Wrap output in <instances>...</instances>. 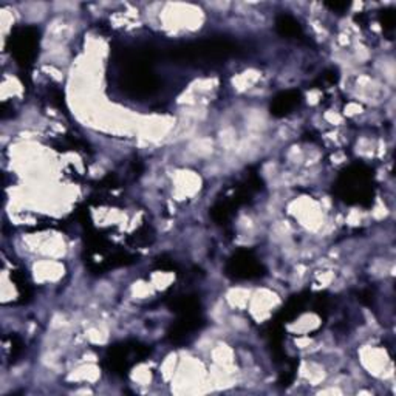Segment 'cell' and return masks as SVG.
Segmentation results:
<instances>
[{
  "label": "cell",
  "instance_id": "obj_6",
  "mask_svg": "<svg viewBox=\"0 0 396 396\" xmlns=\"http://www.w3.org/2000/svg\"><path fill=\"white\" fill-rule=\"evenodd\" d=\"M381 24L387 30H390L395 25V14L392 11H383V14H381Z\"/></svg>",
  "mask_w": 396,
  "mask_h": 396
},
{
  "label": "cell",
  "instance_id": "obj_1",
  "mask_svg": "<svg viewBox=\"0 0 396 396\" xmlns=\"http://www.w3.org/2000/svg\"><path fill=\"white\" fill-rule=\"evenodd\" d=\"M38 42H39V31L33 26L19 28L16 33L13 34L10 39L11 45V54L14 59L17 61L19 66L28 67L36 58L38 52Z\"/></svg>",
  "mask_w": 396,
  "mask_h": 396
},
{
  "label": "cell",
  "instance_id": "obj_3",
  "mask_svg": "<svg viewBox=\"0 0 396 396\" xmlns=\"http://www.w3.org/2000/svg\"><path fill=\"white\" fill-rule=\"evenodd\" d=\"M226 274L234 280H250L265 274V268L251 251H238L226 265Z\"/></svg>",
  "mask_w": 396,
  "mask_h": 396
},
{
  "label": "cell",
  "instance_id": "obj_2",
  "mask_svg": "<svg viewBox=\"0 0 396 396\" xmlns=\"http://www.w3.org/2000/svg\"><path fill=\"white\" fill-rule=\"evenodd\" d=\"M370 174L364 167H351L342 174L339 186L344 189V200L349 203H360L364 198L372 197L370 185Z\"/></svg>",
  "mask_w": 396,
  "mask_h": 396
},
{
  "label": "cell",
  "instance_id": "obj_7",
  "mask_svg": "<svg viewBox=\"0 0 396 396\" xmlns=\"http://www.w3.org/2000/svg\"><path fill=\"white\" fill-rule=\"evenodd\" d=\"M327 6H328V8H331V10H335V11H344V10L349 8L350 3H346V2L337 3V2H335V3H327Z\"/></svg>",
  "mask_w": 396,
  "mask_h": 396
},
{
  "label": "cell",
  "instance_id": "obj_5",
  "mask_svg": "<svg viewBox=\"0 0 396 396\" xmlns=\"http://www.w3.org/2000/svg\"><path fill=\"white\" fill-rule=\"evenodd\" d=\"M275 30H277L282 38L287 39H300L303 36L300 24L293 16H289V14H280L275 19Z\"/></svg>",
  "mask_w": 396,
  "mask_h": 396
},
{
  "label": "cell",
  "instance_id": "obj_4",
  "mask_svg": "<svg viewBox=\"0 0 396 396\" xmlns=\"http://www.w3.org/2000/svg\"><path fill=\"white\" fill-rule=\"evenodd\" d=\"M300 91L297 90H287V91H282L277 96L273 99L271 102V115L273 116H287L291 113L297 105L300 104Z\"/></svg>",
  "mask_w": 396,
  "mask_h": 396
}]
</instances>
